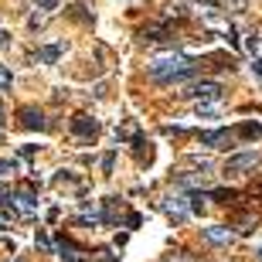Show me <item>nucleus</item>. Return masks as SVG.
<instances>
[{"label":"nucleus","mask_w":262,"mask_h":262,"mask_svg":"<svg viewBox=\"0 0 262 262\" xmlns=\"http://www.w3.org/2000/svg\"><path fill=\"white\" fill-rule=\"evenodd\" d=\"M146 72H150V78H157V82H184V78L198 75V65L194 61H187V55H160V58H154L150 65H146Z\"/></svg>","instance_id":"1"},{"label":"nucleus","mask_w":262,"mask_h":262,"mask_svg":"<svg viewBox=\"0 0 262 262\" xmlns=\"http://www.w3.org/2000/svg\"><path fill=\"white\" fill-rule=\"evenodd\" d=\"M4 208H7V211L14 208L20 218H34V214H38V198H34L31 184H28V187H20L14 198H7V204H4Z\"/></svg>","instance_id":"2"},{"label":"nucleus","mask_w":262,"mask_h":262,"mask_svg":"<svg viewBox=\"0 0 262 262\" xmlns=\"http://www.w3.org/2000/svg\"><path fill=\"white\" fill-rule=\"evenodd\" d=\"M259 164V150H242V154H235L225 160V177H238L245 170H252Z\"/></svg>","instance_id":"3"},{"label":"nucleus","mask_w":262,"mask_h":262,"mask_svg":"<svg viewBox=\"0 0 262 262\" xmlns=\"http://www.w3.org/2000/svg\"><path fill=\"white\" fill-rule=\"evenodd\" d=\"M184 99H194V102H218L222 99V85L218 82H194L181 92Z\"/></svg>","instance_id":"4"},{"label":"nucleus","mask_w":262,"mask_h":262,"mask_svg":"<svg viewBox=\"0 0 262 262\" xmlns=\"http://www.w3.org/2000/svg\"><path fill=\"white\" fill-rule=\"evenodd\" d=\"M201 238L211 245H232L235 242V232L228 228V225H208V228H201Z\"/></svg>","instance_id":"5"},{"label":"nucleus","mask_w":262,"mask_h":262,"mask_svg":"<svg viewBox=\"0 0 262 262\" xmlns=\"http://www.w3.org/2000/svg\"><path fill=\"white\" fill-rule=\"evenodd\" d=\"M68 129H72L78 140H92V136H96V129H99V123L92 116H85V113H78V116H72Z\"/></svg>","instance_id":"6"},{"label":"nucleus","mask_w":262,"mask_h":262,"mask_svg":"<svg viewBox=\"0 0 262 262\" xmlns=\"http://www.w3.org/2000/svg\"><path fill=\"white\" fill-rule=\"evenodd\" d=\"M228 143H235L232 129H208V133H201V146H208V150H225Z\"/></svg>","instance_id":"7"},{"label":"nucleus","mask_w":262,"mask_h":262,"mask_svg":"<svg viewBox=\"0 0 262 262\" xmlns=\"http://www.w3.org/2000/svg\"><path fill=\"white\" fill-rule=\"evenodd\" d=\"M160 208H164V211L170 214L177 225L187 222V198H184V194H170V198H164V204H160Z\"/></svg>","instance_id":"8"},{"label":"nucleus","mask_w":262,"mask_h":262,"mask_svg":"<svg viewBox=\"0 0 262 262\" xmlns=\"http://www.w3.org/2000/svg\"><path fill=\"white\" fill-rule=\"evenodd\" d=\"M17 119H20V126H24V129H48L45 113H41V109H34V106H24L17 113Z\"/></svg>","instance_id":"9"},{"label":"nucleus","mask_w":262,"mask_h":262,"mask_svg":"<svg viewBox=\"0 0 262 262\" xmlns=\"http://www.w3.org/2000/svg\"><path fill=\"white\" fill-rule=\"evenodd\" d=\"M232 136L235 140H245V143H255V140L262 136V126L255 123V119H249V123H238V126L232 129Z\"/></svg>","instance_id":"10"},{"label":"nucleus","mask_w":262,"mask_h":262,"mask_svg":"<svg viewBox=\"0 0 262 262\" xmlns=\"http://www.w3.org/2000/svg\"><path fill=\"white\" fill-rule=\"evenodd\" d=\"M51 252L58 255L61 262H82V255H78V249L72 242H68V238H58V242L51 245Z\"/></svg>","instance_id":"11"},{"label":"nucleus","mask_w":262,"mask_h":262,"mask_svg":"<svg viewBox=\"0 0 262 262\" xmlns=\"http://www.w3.org/2000/svg\"><path fill=\"white\" fill-rule=\"evenodd\" d=\"M61 51H65V45H45V48L38 51V61L41 65H55V61L61 58Z\"/></svg>","instance_id":"12"},{"label":"nucleus","mask_w":262,"mask_h":262,"mask_svg":"<svg viewBox=\"0 0 262 262\" xmlns=\"http://www.w3.org/2000/svg\"><path fill=\"white\" fill-rule=\"evenodd\" d=\"M143 38L146 41H167V24H146Z\"/></svg>","instance_id":"13"},{"label":"nucleus","mask_w":262,"mask_h":262,"mask_svg":"<svg viewBox=\"0 0 262 262\" xmlns=\"http://www.w3.org/2000/svg\"><path fill=\"white\" fill-rule=\"evenodd\" d=\"M177 184H181V187H201V184H208V177H204V174H181V177H177Z\"/></svg>","instance_id":"14"},{"label":"nucleus","mask_w":262,"mask_h":262,"mask_svg":"<svg viewBox=\"0 0 262 262\" xmlns=\"http://www.w3.org/2000/svg\"><path fill=\"white\" fill-rule=\"evenodd\" d=\"M208 198H214V201H222V204H232V201H235L238 194H235L232 187H214V191H211Z\"/></svg>","instance_id":"15"},{"label":"nucleus","mask_w":262,"mask_h":262,"mask_svg":"<svg viewBox=\"0 0 262 262\" xmlns=\"http://www.w3.org/2000/svg\"><path fill=\"white\" fill-rule=\"evenodd\" d=\"M34 245H38L41 252H51V238H48L45 232H38V235H34Z\"/></svg>","instance_id":"16"},{"label":"nucleus","mask_w":262,"mask_h":262,"mask_svg":"<svg viewBox=\"0 0 262 262\" xmlns=\"http://www.w3.org/2000/svg\"><path fill=\"white\" fill-rule=\"evenodd\" d=\"M17 170V160H0V177H7Z\"/></svg>","instance_id":"17"},{"label":"nucleus","mask_w":262,"mask_h":262,"mask_svg":"<svg viewBox=\"0 0 262 262\" xmlns=\"http://www.w3.org/2000/svg\"><path fill=\"white\" fill-rule=\"evenodd\" d=\"M252 228H255V218H252V214H245L242 222H238V232H245V235H249Z\"/></svg>","instance_id":"18"},{"label":"nucleus","mask_w":262,"mask_h":262,"mask_svg":"<svg viewBox=\"0 0 262 262\" xmlns=\"http://www.w3.org/2000/svg\"><path fill=\"white\" fill-rule=\"evenodd\" d=\"M245 48H249V51L255 55V51L262 48V38H259V34H249V41H245Z\"/></svg>","instance_id":"19"},{"label":"nucleus","mask_w":262,"mask_h":262,"mask_svg":"<svg viewBox=\"0 0 262 262\" xmlns=\"http://www.w3.org/2000/svg\"><path fill=\"white\" fill-rule=\"evenodd\" d=\"M113 164H116V154H106V157H102V170H106V174H113Z\"/></svg>","instance_id":"20"},{"label":"nucleus","mask_w":262,"mask_h":262,"mask_svg":"<svg viewBox=\"0 0 262 262\" xmlns=\"http://www.w3.org/2000/svg\"><path fill=\"white\" fill-rule=\"evenodd\" d=\"M225 38H228V45H232V48H238V34H235V28L225 31Z\"/></svg>","instance_id":"21"},{"label":"nucleus","mask_w":262,"mask_h":262,"mask_svg":"<svg viewBox=\"0 0 262 262\" xmlns=\"http://www.w3.org/2000/svg\"><path fill=\"white\" fill-rule=\"evenodd\" d=\"M38 7L41 10H55V7H58V0H38Z\"/></svg>","instance_id":"22"},{"label":"nucleus","mask_w":262,"mask_h":262,"mask_svg":"<svg viewBox=\"0 0 262 262\" xmlns=\"http://www.w3.org/2000/svg\"><path fill=\"white\" fill-rule=\"evenodd\" d=\"M252 72H255V75L262 78V58H255V61H252Z\"/></svg>","instance_id":"23"},{"label":"nucleus","mask_w":262,"mask_h":262,"mask_svg":"<svg viewBox=\"0 0 262 262\" xmlns=\"http://www.w3.org/2000/svg\"><path fill=\"white\" fill-rule=\"evenodd\" d=\"M7 232V218H4V214H0V235Z\"/></svg>","instance_id":"24"},{"label":"nucleus","mask_w":262,"mask_h":262,"mask_svg":"<svg viewBox=\"0 0 262 262\" xmlns=\"http://www.w3.org/2000/svg\"><path fill=\"white\" fill-rule=\"evenodd\" d=\"M198 4H211V7H218V4H222V0H198Z\"/></svg>","instance_id":"25"},{"label":"nucleus","mask_w":262,"mask_h":262,"mask_svg":"<svg viewBox=\"0 0 262 262\" xmlns=\"http://www.w3.org/2000/svg\"><path fill=\"white\" fill-rule=\"evenodd\" d=\"M255 255H259V262H262V242H259V245H255Z\"/></svg>","instance_id":"26"},{"label":"nucleus","mask_w":262,"mask_h":262,"mask_svg":"<svg viewBox=\"0 0 262 262\" xmlns=\"http://www.w3.org/2000/svg\"><path fill=\"white\" fill-rule=\"evenodd\" d=\"M164 262H191V259H164Z\"/></svg>","instance_id":"27"}]
</instances>
